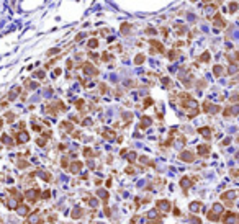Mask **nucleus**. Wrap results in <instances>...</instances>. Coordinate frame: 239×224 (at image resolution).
<instances>
[{"label":"nucleus","instance_id":"423d86ee","mask_svg":"<svg viewBox=\"0 0 239 224\" xmlns=\"http://www.w3.org/2000/svg\"><path fill=\"white\" fill-rule=\"evenodd\" d=\"M149 44H151L153 48H156V52H161V54H164V52H165V48H164V44L161 43V41L149 39Z\"/></svg>","mask_w":239,"mask_h":224},{"label":"nucleus","instance_id":"f8f14e48","mask_svg":"<svg viewBox=\"0 0 239 224\" xmlns=\"http://www.w3.org/2000/svg\"><path fill=\"white\" fill-rule=\"evenodd\" d=\"M59 128H61L62 131H66V132H72V129H74V126H72L71 121H62L61 124H59Z\"/></svg>","mask_w":239,"mask_h":224},{"label":"nucleus","instance_id":"79ce46f5","mask_svg":"<svg viewBox=\"0 0 239 224\" xmlns=\"http://www.w3.org/2000/svg\"><path fill=\"white\" fill-rule=\"evenodd\" d=\"M153 103H154V100H153V98H146V100H144V108L151 107V105H153Z\"/></svg>","mask_w":239,"mask_h":224},{"label":"nucleus","instance_id":"5fc2aeb1","mask_svg":"<svg viewBox=\"0 0 239 224\" xmlns=\"http://www.w3.org/2000/svg\"><path fill=\"white\" fill-rule=\"evenodd\" d=\"M72 67H74V61L69 59V61H67V69H72Z\"/></svg>","mask_w":239,"mask_h":224},{"label":"nucleus","instance_id":"9b49d317","mask_svg":"<svg viewBox=\"0 0 239 224\" xmlns=\"http://www.w3.org/2000/svg\"><path fill=\"white\" fill-rule=\"evenodd\" d=\"M131 23H121V26H120V31H121L123 36H128L129 33H131Z\"/></svg>","mask_w":239,"mask_h":224},{"label":"nucleus","instance_id":"473e14b6","mask_svg":"<svg viewBox=\"0 0 239 224\" xmlns=\"http://www.w3.org/2000/svg\"><path fill=\"white\" fill-rule=\"evenodd\" d=\"M200 208H202V204H200L198 201H193V203L190 204V211H193V213L195 211H200Z\"/></svg>","mask_w":239,"mask_h":224},{"label":"nucleus","instance_id":"f3484780","mask_svg":"<svg viewBox=\"0 0 239 224\" xmlns=\"http://www.w3.org/2000/svg\"><path fill=\"white\" fill-rule=\"evenodd\" d=\"M157 208H159V209H162V211H169L170 204H169L167 200H161V201H157Z\"/></svg>","mask_w":239,"mask_h":224},{"label":"nucleus","instance_id":"bb28decb","mask_svg":"<svg viewBox=\"0 0 239 224\" xmlns=\"http://www.w3.org/2000/svg\"><path fill=\"white\" fill-rule=\"evenodd\" d=\"M115 136H116L115 131H110V129H105V131H103V138L105 139H110V141H112V139H115Z\"/></svg>","mask_w":239,"mask_h":224},{"label":"nucleus","instance_id":"6ab92c4d","mask_svg":"<svg viewBox=\"0 0 239 224\" xmlns=\"http://www.w3.org/2000/svg\"><path fill=\"white\" fill-rule=\"evenodd\" d=\"M16 167H18V168H21V170H23V168H28V167H30V162H28V160H23V157H18Z\"/></svg>","mask_w":239,"mask_h":224},{"label":"nucleus","instance_id":"c9c22d12","mask_svg":"<svg viewBox=\"0 0 239 224\" xmlns=\"http://www.w3.org/2000/svg\"><path fill=\"white\" fill-rule=\"evenodd\" d=\"M33 77H35V79H39V80H41V79H44V77H46V74H44V71H36L35 74H33Z\"/></svg>","mask_w":239,"mask_h":224},{"label":"nucleus","instance_id":"39448f33","mask_svg":"<svg viewBox=\"0 0 239 224\" xmlns=\"http://www.w3.org/2000/svg\"><path fill=\"white\" fill-rule=\"evenodd\" d=\"M221 108L218 107V105H211L210 102H205L203 103V111L205 113H218Z\"/></svg>","mask_w":239,"mask_h":224},{"label":"nucleus","instance_id":"4be33fe9","mask_svg":"<svg viewBox=\"0 0 239 224\" xmlns=\"http://www.w3.org/2000/svg\"><path fill=\"white\" fill-rule=\"evenodd\" d=\"M38 85H39V83H36V82H33V80H31V79H26V80H25V87H26V88H28V90H35V88H36V87H38Z\"/></svg>","mask_w":239,"mask_h":224},{"label":"nucleus","instance_id":"8fccbe9b","mask_svg":"<svg viewBox=\"0 0 239 224\" xmlns=\"http://www.w3.org/2000/svg\"><path fill=\"white\" fill-rule=\"evenodd\" d=\"M8 103H10L8 100H2V102H0V108H7L8 107Z\"/></svg>","mask_w":239,"mask_h":224},{"label":"nucleus","instance_id":"13d9d810","mask_svg":"<svg viewBox=\"0 0 239 224\" xmlns=\"http://www.w3.org/2000/svg\"><path fill=\"white\" fill-rule=\"evenodd\" d=\"M0 223H2V218H0Z\"/></svg>","mask_w":239,"mask_h":224},{"label":"nucleus","instance_id":"9d476101","mask_svg":"<svg viewBox=\"0 0 239 224\" xmlns=\"http://www.w3.org/2000/svg\"><path fill=\"white\" fill-rule=\"evenodd\" d=\"M0 143L5 144L7 147H13L15 146V143H13V139L8 136V134H2V138H0Z\"/></svg>","mask_w":239,"mask_h":224},{"label":"nucleus","instance_id":"2eb2a0df","mask_svg":"<svg viewBox=\"0 0 239 224\" xmlns=\"http://www.w3.org/2000/svg\"><path fill=\"white\" fill-rule=\"evenodd\" d=\"M18 93H21V87H15V88H13V90L8 93V102H13Z\"/></svg>","mask_w":239,"mask_h":224},{"label":"nucleus","instance_id":"3c124183","mask_svg":"<svg viewBox=\"0 0 239 224\" xmlns=\"http://www.w3.org/2000/svg\"><path fill=\"white\" fill-rule=\"evenodd\" d=\"M61 69H59V67H57V69H54V72H52V74H54V77H59V75H61Z\"/></svg>","mask_w":239,"mask_h":224},{"label":"nucleus","instance_id":"a211bd4d","mask_svg":"<svg viewBox=\"0 0 239 224\" xmlns=\"http://www.w3.org/2000/svg\"><path fill=\"white\" fill-rule=\"evenodd\" d=\"M3 119H5V121L8 123V124H12V123H13V121L16 119V115H15V113H12V111H7V113H5V116H3Z\"/></svg>","mask_w":239,"mask_h":224},{"label":"nucleus","instance_id":"864d4df0","mask_svg":"<svg viewBox=\"0 0 239 224\" xmlns=\"http://www.w3.org/2000/svg\"><path fill=\"white\" fill-rule=\"evenodd\" d=\"M110 33V30L108 28H103V30H100V35H108Z\"/></svg>","mask_w":239,"mask_h":224},{"label":"nucleus","instance_id":"09e8293b","mask_svg":"<svg viewBox=\"0 0 239 224\" xmlns=\"http://www.w3.org/2000/svg\"><path fill=\"white\" fill-rule=\"evenodd\" d=\"M144 31H146V35H156V30H154V28H149V26Z\"/></svg>","mask_w":239,"mask_h":224},{"label":"nucleus","instance_id":"6e6552de","mask_svg":"<svg viewBox=\"0 0 239 224\" xmlns=\"http://www.w3.org/2000/svg\"><path fill=\"white\" fill-rule=\"evenodd\" d=\"M82 165H84L82 162H79V160H74V162L69 165V170H71V173H79V172L82 170Z\"/></svg>","mask_w":239,"mask_h":224},{"label":"nucleus","instance_id":"412c9836","mask_svg":"<svg viewBox=\"0 0 239 224\" xmlns=\"http://www.w3.org/2000/svg\"><path fill=\"white\" fill-rule=\"evenodd\" d=\"M178 54H180V52H178L177 49H175V48H174V49H170V51L167 52V57H169V61H175V59H177V57H178Z\"/></svg>","mask_w":239,"mask_h":224},{"label":"nucleus","instance_id":"f704fd0d","mask_svg":"<svg viewBox=\"0 0 239 224\" xmlns=\"http://www.w3.org/2000/svg\"><path fill=\"white\" fill-rule=\"evenodd\" d=\"M82 152H84V155H85V157H93V155H95V154H93V151H92L90 147H84V151H82Z\"/></svg>","mask_w":239,"mask_h":224},{"label":"nucleus","instance_id":"e433bc0d","mask_svg":"<svg viewBox=\"0 0 239 224\" xmlns=\"http://www.w3.org/2000/svg\"><path fill=\"white\" fill-rule=\"evenodd\" d=\"M97 195H98V196H100V198H103V200H105V201H107V198H108V193H107V191H105V190H98V191H97Z\"/></svg>","mask_w":239,"mask_h":224},{"label":"nucleus","instance_id":"f03ea898","mask_svg":"<svg viewBox=\"0 0 239 224\" xmlns=\"http://www.w3.org/2000/svg\"><path fill=\"white\" fill-rule=\"evenodd\" d=\"M79 67H82L84 74H85V75H89V77H95V75H98L97 67H93V64H92V62H82V64H80Z\"/></svg>","mask_w":239,"mask_h":224},{"label":"nucleus","instance_id":"4c0bfd02","mask_svg":"<svg viewBox=\"0 0 239 224\" xmlns=\"http://www.w3.org/2000/svg\"><path fill=\"white\" fill-rule=\"evenodd\" d=\"M110 57H112V56H110V52L105 51V52L102 54V62H108V61H110Z\"/></svg>","mask_w":239,"mask_h":224},{"label":"nucleus","instance_id":"cd10ccee","mask_svg":"<svg viewBox=\"0 0 239 224\" xmlns=\"http://www.w3.org/2000/svg\"><path fill=\"white\" fill-rule=\"evenodd\" d=\"M221 198H223V200H229V201H231V200L236 198V191H228V193H223V195H221Z\"/></svg>","mask_w":239,"mask_h":224},{"label":"nucleus","instance_id":"0eeeda50","mask_svg":"<svg viewBox=\"0 0 239 224\" xmlns=\"http://www.w3.org/2000/svg\"><path fill=\"white\" fill-rule=\"evenodd\" d=\"M198 155L200 157H208L210 155V146L208 144H200L198 146Z\"/></svg>","mask_w":239,"mask_h":224},{"label":"nucleus","instance_id":"7c9ffc66","mask_svg":"<svg viewBox=\"0 0 239 224\" xmlns=\"http://www.w3.org/2000/svg\"><path fill=\"white\" fill-rule=\"evenodd\" d=\"M238 7H239L238 2H231L229 3V13H236L238 12Z\"/></svg>","mask_w":239,"mask_h":224},{"label":"nucleus","instance_id":"f257e3e1","mask_svg":"<svg viewBox=\"0 0 239 224\" xmlns=\"http://www.w3.org/2000/svg\"><path fill=\"white\" fill-rule=\"evenodd\" d=\"M23 196H25V200L28 203H36L38 198H41V191H39V188H30L23 193Z\"/></svg>","mask_w":239,"mask_h":224},{"label":"nucleus","instance_id":"1a4fd4ad","mask_svg":"<svg viewBox=\"0 0 239 224\" xmlns=\"http://www.w3.org/2000/svg\"><path fill=\"white\" fill-rule=\"evenodd\" d=\"M198 132L203 136L206 141H210L211 139V129H210L208 126H202V128H198Z\"/></svg>","mask_w":239,"mask_h":224},{"label":"nucleus","instance_id":"aec40b11","mask_svg":"<svg viewBox=\"0 0 239 224\" xmlns=\"http://www.w3.org/2000/svg\"><path fill=\"white\" fill-rule=\"evenodd\" d=\"M234 221H236V216H234L233 213L224 214V224H234Z\"/></svg>","mask_w":239,"mask_h":224},{"label":"nucleus","instance_id":"a18cd8bd","mask_svg":"<svg viewBox=\"0 0 239 224\" xmlns=\"http://www.w3.org/2000/svg\"><path fill=\"white\" fill-rule=\"evenodd\" d=\"M84 105H85V102H84V100H77V102H76V107L79 108V110H82V108H84Z\"/></svg>","mask_w":239,"mask_h":224},{"label":"nucleus","instance_id":"de8ad7c7","mask_svg":"<svg viewBox=\"0 0 239 224\" xmlns=\"http://www.w3.org/2000/svg\"><path fill=\"white\" fill-rule=\"evenodd\" d=\"M89 56H90L93 61H98V54H95L93 51H89Z\"/></svg>","mask_w":239,"mask_h":224},{"label":"nucleus","instance_id":"b1692460","mask_svg":"<svg viewBox=\"0 0 239 224\" xmlns=\"http://www.w3.org/2000/svg\"><path fill=\"white\" fill-rule=\"evenodd\" d=\"M149 124H151V118H149V116H142L141 124H139V126H141V129H146V128H148Z\"/></svg>","mask_w":239,"mask_h":224},{"label":"nucleus","instance_id":"2f4dec72","mask_svg":"<svg viewBox=\"0 0 239 224\" xmlns=\"http://www.w3.org/2000/svg\"><path fill=\"white\" fill-rule=\"evenodd\" d=\"M46 143H48V139H46V138H43V136H41V138H36V144H38L39 147H44V146H46Z\"/></svg>","mask_w":239,"mask_h":224},{"label":"nucleus","instance_id":"5701e85b","mask_svg":"<svg viewBox=\"0 0 239 224\" xmlns=\"http://www.w3.org/2000/svg\"><path fill=\"white\" fill-rule=\"evenodd\" d=\"M36 173H39L41 178H43L44 182H51V173H49V172H44V170H38Z\"/></svg>","mask_w":239,"mask_h":224},{"label":"nucleus","instance_id":"7ed1b4c3","mask_svg":"<svg viewBox=\"0 0 239 224\" xmlns=\"http://www.w3.org/2000/svg\"><path fill=\"white\" fill-rule=\"evenodd\" d=\"M213 25H214V28H218V30H223V28H226V21H224V18L221 16V13H214V16H213Z\"/></svg>","mask_w":239,"mask_h":224},{"label":"nucleus","instance_id":"dca6fc26","mask_svg":"<svg viewBox=\"0 0 239 224\" xmlns=\"http://www.w3.org/2000/svg\"><path fill=\"white\" fill-rule=\"evenodd\" d=\"M180 187H182L183 190H188L190 187H192V180L188 177H183L182 180H180Z\"/></svg>","mask_w":239,"mask_h":224},{"label":"nucleus","instance_id":"72a5a7b5","mask_svg":"<svg viewBox=\"0 0 239 224\" xmlns=\"http://www.w3.org/2000/svg\"><path fill=\"white\" fill-rule=\"evenodd\" d=\"M59 52H61V49H59V48H52V49H49V51L46 52V56L51 57V56H54V54H59Z\"/></svg>","mask_w":239,"mask_h":224},{"label":"nucleus","instance_id":"37998d69","mask_svg":"<svg viewBox=\"0 0 239 224\" xmlns=\"http://www.w3.org/2000/svg\"><path fill=\"white\" fill-rule=\"evenodd\" d=\"M161 33L164 35V38H169V30L165 26H161Z\"/></svg>","mask_w":239,"mask_h":224},{"label":"nucleus","instance_id":"c85d7f7f","mask_svg":"<svg viewBox=\"0 0 239 224\" xmlns=\"http://www.w3.org/2000/svg\"><path fill=\"white\" fill-rule=\"evenodd\" d=\"M144 59H146L144 54H138V56L134 57V64H136V66H141L142 62H144Z\"/></svg>","mask_w":239,"mask_h":224},{"label":"nucleus","instance_id":"a878e982","mask_svg":"<svg viewBox=\"0 0 239 224\" xmlns=\"http://www.w3.org/2000/svg\"><path fill=\"white\" fill-rule=\"evenodd\" d=\"M87 48H89V49H95V48H98V39L97 38H92V39L87 43Z\"/></svg>","mask_w":239,"mask_h":224},{"label":"nucleus","instance_id":"c03bdc74","mask_svg":"<svg viewBox=\"0 0 239 224\" xmlns=\"http://www.w3.org/2000/svg\"><path fill=\"white\" fill-rule=\"evenodd\" d=\"M84 38H85V33H79V35L76 36V39H74V41H76V43H79V41H82Z\"/></svg>","mask_w":239,"mask_h":224},{"label":"nucleus","instance_id":"a19ab883","mask_svg":"<svg viewBox=\"0 0 239 224\" xmlns=\"http://www.w3.org/2000/svg\"><path fill=\"white\" fill-rule=\"evenodd\" d=\"M49 196H51V191H49V190H46V191H43V193H41V198H43V200H48Z\"/></svg>","mask_w":239,"mask_h":224},{"label":"nucleus","instance_id":"49530a36","mask_svg":"<svg viewBox=\"0 0 239 224\" xmlns=\"http://www.w3.org/2000/svg\"><path fill=\"white\" fill-rule=\"evenodd\" d=\"M128 160H129V162H134V160H136V154H134V152H129V155H128Z\"/></svg>","mask_w":239,"mask_h":224},{"label":"nucleus","instance_id":"6e6d98bb","mask_svg":"<svg viewBox=\"0 0 239 224\" xmlns=\"http://www.w3.org/2000/svg\"><path fill=\"white\" fill-rule=\"evenodd\" d=\"M221 2H223V0H218V3H221Z\"/></svg>","mask_w":239,"mask_h":224},{"label":"nucleus","instance_id":"ddd939ff","mask_svg":"<svg viewBox=\"0 0 239 224\" xmlns=\"http://www.w3.org/2000/svg\"><path fill=\"white\" fill-rule=\"evenodd\" d=\"M174 30H177L178 36H183V33L187 31V26L183 25V23H175V25H174Z\"/></svg>","mask_w":239,"mask_h":224},{"label":"nucleus","instance_id":"4d7b16f0","mask_svg":"<svg viewBox=\"0 0 239 224\" xmlns=\"http://www.w3.org/2000/svg\"><path fill=\"white\" fill-rule=\"evenodd\" d=\"M238 160H239V152H238Z\"/></svg>","mask_w":239,"mask_h":224},{"label":"nucleus","instance_id":"20e7f679","mask_svg":"<svg viewBox=\"0 0 239 224\" xmlns=\"http://www.w3.org/2000/svg\"><path fill=\"white\" fill-rule=\"evenodd\" d=\"M178 159L183 160V162H193L195 160V154L192 152V151H183V152H180Z\"/></svg>","mask_w":239,"mask_h":224},{"label":"nucleus","instance_id":"58836bf2","mask_svg":"<svg viewBox=\"0 0 239 224\" xmlns=\"http://www.w3.org/2000/svg\"><path fill=\"white\" fill-rule=\"evenodd\" d=\"M80 208H76L74 211H72V218H80Z\"/></svg>","mask_w":239,"mask_h":224},{"label":"nucleus","instance_id":"ea45409f","mask_svg":"<svg viewBox=\"0 0 239 224\" xmlns=\"http://www.w3.org/2000/svg\"><path fill=\"white\" fill-rule=\"evenodd\" d=\"M31 129H33V131H36V132H41V131H43V128H41L39 124H36V123H35V124H31Z\"/></svg>","mask_w":239,"mask_h":224},{"label":"nucleus","instance_id":"393cba45","mask_svg":"<svg viewBox=\"0 0 239 224\" xmlns=\"http://www.w3.org/2000/svg\"><path fill=\"white\" fill-rule=\"evenodd\" d=\"M223 71H224V67L221 66V64H216V66L213 67V74H214L216 77H219V75H221V74H223Z\"/></svg>","mask_w":239,"mask_h":224},{"label":"nucleus","instance_id":"c756f323","mask_svg":"<svg viewBox=\"0 0 239 224\" xmlns=\"http://www.w3.org/2000/svg\"><path fill=\"white\" fill-rule=\"evenodd\" d=\"M210 59H211V56H210V51H205L202 56H200V61L202 62H210Z\"/></svg>","mask_w":239,"mask_h":224},{"label":"nucleus","instance_id":"603ef678","mask_svg":"<svg viewBox=\"0 0 239 224\" xmlns=\"http://www.w3.org/2000/svg\"><path fill=\"white\" fill-rule=\"evenodd\" d=\"M100 92H102V93L107 92V85H105V83H100Z\"/></svg>","mask_w":239,"mask_h":224},{"label":"nucleus","instance_id":"4468645a","mask_svg":"<svg viewBox=\"0 0 239 224\" xmlns=\"http://www.w3.org/2000/svg\"><path fill=\"white\" fill-rule=\"evenodd\" d=\"M28 223L30 224H43V218H39V214H31L28 218Z\"/></svg>","mask_w":239,"mask_h":224}]
</instances>
